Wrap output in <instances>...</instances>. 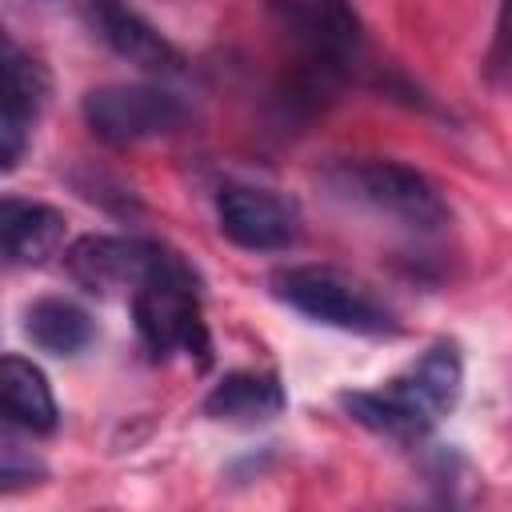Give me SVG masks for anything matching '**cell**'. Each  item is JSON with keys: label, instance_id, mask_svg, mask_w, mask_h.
Masks as SVG:
<instances>
[{"label": "cell", "instance_id": "obj_1", "mask_svg": "<svg viewBox=\"0 0 512 512\" xmlns=\"http://www.w3.org/2000/svg\"><path fill=\"white\" fill-rule=\"evenodd\" d=\"M460 392H464L460 348L452 340H436L408 372H400L376 392H344L340 404L348 408L352 420H360L372 432L416 440L456 408Z\"/></svg>", "mask_w": 512, "mask_h": 512}, {"label": "cell", "instance_id": "obj_2", "mask_svg": "<svg viewBox=\"0 0 512 512\" xmlns=\"http://www.w3.org/2000/svg\"><path fill=\"white\" fill-rule=\"evenodd\" d=\"M324 180L336 196L360 208H372L376 216H388L396 224H408L420 232L448 224V204L440 188L412 164L384 160V156H356V160L332 164Z\"/></svg>", "mask_w": 512, "mask_h": 512}, {"label": "cell", "instance_id": "obj_3", "mask_svg": "<svg viewBox=\"0 0 512 512\" xmlns=\"http://www.w3.org/2000/svg\"><path fill=\"white\" fill-rule=\"evenodd\" d=\"M132 320L152 360H168L172 352H196L200 364H208V328L200 320L196 276L172 248L164 264L132 292Z\"/></svg>", "mask_w": 512, "mask_h": 512}, {"label": "cell", "instance_id": "obj_4", "mask_svg": "<svg viewBox=\"0 0 512 512\" xmlns=\"http://www.w3.org/2000/svg\"><path fill=\"white\" fill-rule=\"evenodd\" d=\"M272 292L304 312L316 324L328 328H344V332H360V336H388L396 332L392 312L352 276L324 268V264H296L272 276Z\"/></svg>", "mask_w": 512, "mask_h": 512}, {"label": "cell", "instance_id": "obj_5", "mask_svg": "<svg viewBox=\"0 0 512 512\" xmlns=\"http://www.w3.org/2000/svg\"><path fill=\"white\" fill-rule=\"evenodd\" d=\"M84 124L104 144H136L148 136H164L184 120V104L176 92L160 84H104L84 92L80 100Z\"/></svg>", "mask_w": 512, "mask_h": 512}, {"label": "cell", "instance_id": "obj_6", "mask_svg": "<svg viewBox=\"0 0 512 512\" xmlns=\"http://www.w3.org/2000/svg\"><path fill=\"white\" fill-rule=\"evenodd\" d=\"M168 248L144 236H80L68 244L64 252V268L68 276L92 292V296H120V292H136L160 264H164Z\"/></svg>", "mask_w": 512, "mask_h": 512}, {"label": "cell", "instance_id": "obj_7", "mask_svg": "<svg viewBox=\"0 0 512 512\" xmlns=\"http://www.w3.org/2000/svg\"><path fill=\"white\" fill-rule=\"evenodd\" d=\"M216 220H220V232L248 252H280L300 236L296 204L256 184H220Z\"/></svg>", "mask_w": 512, "mask_h": 512}, {"label": "cell", "instance_id": "obj_8", "mask_svg": "<svg viewBox=\"0 0 512 512\" xmlns=\"http://www.w3.org/2000/svg\"><path fill=\"white\" fill-rule=\"evenodd\" d=\"M88 20L96 28V36L124 56L128 64L156 72V76H180L184 72V56L180 48L156 28L148 24L132 4L124 0H88Z\"/></svg>", "mask_w": 512, "mask_h": 512}, {"label": "cell", "instance_id": "obj_9", "mask_svg": "<svg viewBox=\"0 0 512 512\" xmlns=\"http://www.w3.org/2000/svg\"><path fill=\"white\" fill-rule=\"evenodd\" d=\"M48 100V72L40 60L24 56L12 40L4 44V100H0V164L16 168L28 132Z\"/></svg>", "mask_w": 512, "mask_h": 512}, {"label": "cell", "instance_id": "obj_10", "mask_svg": "<svg viewBox=\"0 0 512 512\" xmlns=\"http://www.w3.org/2000/svg\"><path fill=\"white\" fill-rule=\"evenodd\" d=\"M0 408H4V424H16L28 436H48L60 424V408L48 388V376L24 356L0 360Z\"/></svg>", "mask_w": 512, "mask_h": 512}, {"label": "cell", "instance_id": "obj_11", "mask_svg": "<svg viewBox=\"0 0 512 512\" xmlns=\"http://www.w3.org/2000/svg\"><path fill=\"white\" fill-rule=\"evenodd\" d=\"M0 244L12 264H44L64 248V216L52 204L8 196L0 204Z\"/></svg>", "mask_w": 512, "mask_h": 512}, {"label": "cell", "instance_id": "obj_12", "mask_svg": "<svg viewBox=\"0 0 512 512\" xmlns=\"http://www.w3.org/2000/svg\"><path fill=\"white\" fill-rule=\"evenodd\" d=\"M280 412H284V388L272 372H228L204 396V416L228 424H260Z\"/></svg>", "mask_w": 512, "mask_h": 512}, {"label": "cell", "instance_id": "obj_13", "mask_svg": "<svg viewBox=\"0 0 512 512\" xmlns=\"http://www.w3.org/2000/svg\"><path fill=\"white\" fill-rule=\"evenodd\" d=\"M24 332L48 356H76V352H84L92 344L96 324L76 300L44 296L24 312Z\"/></svg>", "mask_w": 512, "mask_h": 512}, {"label": "cell", "instance_id": "obj_14", "mask_svg": "<svg viewBox=\"0 0 512 512\" xmlns=\"http://www.w3.org/2000/svg\"><path fill=\"white\" fill-rule=\"evenodd\" d=\"M36 480H44V464L16 440V424H4V436H0V488L16 492V488L36 484Z\"/></svg>", "mask_w": 512, "mask_h": 512}, {"label": "cell", "instance_id": "obj_15", "mask_svg": "<svg viewBox=\"0 0 512 512\" xmlns=\"http://www.w3.org/2000/svg\"><path fill=\"white\" fill-rule=\"evenodd\" d=\"M484 80L496 92H512V0H500L488 60H484Z\"/></svg>", "mask_w": 512, "mask_h": 512}]
</instances>
